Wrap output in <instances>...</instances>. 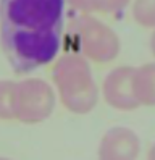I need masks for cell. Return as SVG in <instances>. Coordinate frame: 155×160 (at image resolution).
Here are the masks:
<instances>
[{"mask_svg":"<svg viewBox=\"0 0 155 160\" xmlns=\"http://www.w3.org/2000/svg\"><path fill=\"white\" fill-rule=\"evenodd\" d=\"M65 0H0V44L16 73L50 63L62 44Z\"/></svg>","mask_w":155,"mask_h":160,"instance_id":"cell-1","label":"cell"},{"mask_svg":"<svg viewBox=\"0 0 155 160\" xmlns=\"http://www.w3.org/2000/svg\"><path fill=\"white\" fill-rule=\"evenodd\" d=\"M52 79L62 105L76 115L92 112L99 102V88L92 70L82 55L66 53L60 57L52 70Z\"/></svg>","mask_w":155,"mask_h":160,"instance_id":"cell-2","label":"cell"},{"mask_svg":"<svg viewBox=\"0 0 155 160\" xmlns=\"http://www.w3.org/2000/svg\"><path fill=\"white\" fill-rule=\"evenodd\" d=\"M70 36L79 55L94 63H108L120 55L121 41L108 24L92 15H79L70 23Z\"/></svg>","mask_w":155,"mask_h":160,"instance_id":"cell-3","label":"cell"},{"mask_svg":"<svg viewBox=\"0 0 155 160\" xmlns=\"http://www.w3.org/2000/svg\"><path fill=\"white\" fill-rule=\"evenodd\" d=\"M55 103V91L47 81L26 78L16 82L13 94L15 120L26 125L42 123L52 115Z\"/></svg>","mask_w":155,"mask_h":160,"instance_id":"cell-4","label":"cell"},{"mask_svg":"<svg viewBox=\"0 0 155 160\" xmlns=\"http://www.w3.org/2000/svg\"><path fill=\"white\" fill-rule=\"evenodd\" d=\"M134 68L136 67H116L105 76L102 82V96L112 108L131 112L141 107L132 86Z\"/></svg>","mask_w":155,"mask_h":160,"instance_id":"cell-5","label":"cell"},{"mask_svg":"<svg viewBox=\"0 0 155 160\" xmlns=\"http://www.w3.org/2000/svg\"><path fill=\"white\" fill-rule=\"evenodd\" d=\"M141 139L131 128L113 126L102 136L97 158L99 160H138Z\"/></svg>","mask_w":155,"mask_h":160,"instance_id":"cell-6","label":"cell"},{"mask_svg":"<svg viewBox=\"0 0 155 160\" xmlns=\"http://www.w3.org/2000/svg\"><path fill=\"white\" fill-rule=\"evenodd\" d=\"M134 94L141 107H155V63L134 68Z\"/></svg>","mask_w":155,"mask_h":160,"instance_id":"cell-7","label":"cell"},{"mask_svg":"<svg viewBox=\"0 0 155 160\" xmlns=\"http://www.w3.org/2000/svg\"><path fill=\"white\" fill-rule=\"evenodd\" d=\"M65 2L73 7L74 10L82 12L86 15L91 13H118L123 12L129 5L131 0H65Z\"/></svg>","mask_w":155,"mask_h":160,"instance_id":"cell-8","label":"cell"},{"mask_svg":"<svg viewBox=\"0 0 155 160\" xmlns=\"http://www.w3.org/2000/svg\"><path fill=\"white\" fill-rule=\"evenodd\" d=\"M131 13L139 26L155 29V0H134Z\"/></svg>","mask_w":155,"mask_h":160,"instance_id":"cell-9","label":"cell"},{"mask_svg":"<svg viewBox=\"0 0 155 160\" xmlns=\"http://www.w3.org/2000/svg\"><path fill=\"white\" fill-rule=\"evenodd\" d=\"M15 81L2 79L0 81V120H13V94H15Z\"/></svg>","mask_w":155,"mask_h":160,"instance_id":"cell-10","label":"cell"},{"mask_svg":"<svg viewBox=\"0 0 155 160\" xmlns=\"http://www.w3.org/2000/svg\"><path fill=\"white\" fill-rule=\"evenodd\" d=\"M150 52H152V55L155 57V29H153V32H152V36H150Z\"/></svg>","mask_w":155,"mask_h":160,"instance_id":"cell-11","label":"cell"},{"mask_svg":"<svg viewBox=\"0 0 155 160\" xmlns=\"http://www.w3.org/2000/svg\"><path fill=\"white\" fill-rule=\"evenodd\" d=\"M147 160H155V142L150 146L149 152H147Z\"/></svg>","mask_w":155,"mask_h":160,"instance_id":"cell-12","label":"cell"},{"mask_svg":"<svg viewBox=\"0 0 155 160\" xmlns=\"http://www.w3.org/2000/svg\"><path fill=\"white\" fill-rule=\"evenodd\" d=\"M0 160H12V158H8V157H0Z\"/></svg>","mask_w":155,"mask_h":160,"instance_id":"cell-13","label":"cell"}]
</instances>
